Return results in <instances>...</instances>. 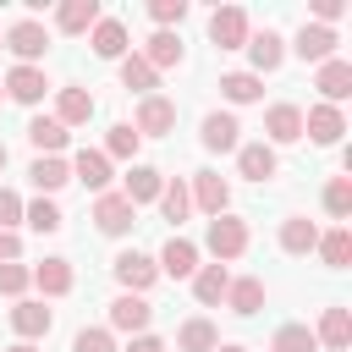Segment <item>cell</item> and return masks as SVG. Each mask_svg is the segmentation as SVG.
<instances>
[{"label":"cell","instance_id":"obj_1","mask_svg":"<svg viewBox=\"0 0 352 352\" xmlns=\"http://www.w3.org/2000/svg\"><path fill=\"white\" fill-rule=\"evenodd\" d=\"M248 242H253V231H248V220L242 214H214L209 220V231H204V248H209V258L214 264H231V258H242L248 253Z\"/></svg>","mask_w":352,"mask_h":352},{"label":"cell","instance_id":"obj_2","mask_svg":"<svg viewBox=\"0 0 352 352\" xmlns=\"http://www.w3.org/2000/svg\"><path fill=\"white\" fill-rule=\"evenodd\" d=\"M0 38H6V50L16 55V66H38V60L50 55V28H44L38 16H16Z\"/></svg>","mask_w":352,"mask_h":352},{"label":"cell","instance_id":"obj_3","mask_svg":"<svg viewBox=\"0 0 352 352\" xmlns=\"http://www.w3.org/2000/svg\"><path fill=\"white\" fill-rule=\"evenodd\" d=\"M110 275L121 280V292H132V297H143L154 280H160V264L148 258V253H138V248H121L116 258H110Z\"/></svg>","mask_w":352,"mask_h":352},{"label":"cell","instance_id":"obj_4","mask_svg":"<svg viewBox=\"0 0 352 352\" xmlns=\"http://www.w3.org/2000/svg\"><path fill=\"white\" fill-rule=\"evenodd\" d=\"M88 220H94V231H99V236H126V231L138 226V209H132L121 192H99V198H94V209H88Z\"/></svg>","mask_w":352,"mask_h":352},{"label":"cell","instance_id":"obj_5","mask_svg":"<svg viewBox=\"0 0 352 352\" xmlns=\"http://www.w3.org/2000/svg\"><path fill=\"white\" fill-rule=\"evenodd\" d=\"M248 33H253V22H248L242 6H214V11H209V44H214V50H242Z\"/></svg>","mask_w":352,"mask_h":352},{"label":"cell","instance_id":"obj_6","mask_svg":"<svg viewBox=\"0 0 352 352\" xmlns=\"http://www.w3.org/2000/svg\"><path fill=\"white\" fill-rule=\"evenodd\" d=\"M132 132H138V138H165V132H176V99H165V94L138 99V110H132Z\"/></svg>","mask_w":352,"mask_h":352},{"label":"cell","instance_id":"obj_7","mask_svg":"<svg viewBox=\"0 0 352 352\" xmlns=\"http://www.w3.org/2000/svg\"><path fill=\"white\" fill-rule=\"evenodd\" d=\"M302 138L319 143V148H336V143L346 138V116H341V104H308V110H302Z\"/></svg>","mask_w":352,"mask_h":352},{"label":"cell","instance_id":"obj_8","mask_svg":"<svg viewBox=\"0 0 352 352\" xmlns=\"http://www.w3.org/2000/svg\"><path fill=\"white\" fill-rule=\"evenodd\" d=\"M187 198H192V209H204V214L214 220V214H226V209H231V182H226L220 170H192Z\"/></svg>","mask_w":352,"mask_h":352},{"label":"cell","instance_id":"obj_9","mask_svg":"<svg viewBox=\"0 0 352 352\" xmlns=\"http://www.w3.org/2000/svg\"><path fill=\"white\" fill-rule=\"evenodd\" d=\"M0 88H6V99H16V104H38L44 94H55V82L44 77V66H11L6 77H0Z\"/></svg>","mask_w":352,"mask_h":352},{"label":"cell","instance_id":"obj_10","mask_svg":"<svg viewBox=\"0 0 352 352\" xmlns=\"http://www.w3.org/2000/svg\"><path fill=\"white\" fill-rule=\"evenodd\" d=\"M297 138H302V104L275 99V104L264 110V143H270V148H286V143H297Z\"/></svg>","mask_w":352,"mask_h":352},{"label":"cell","instance_id":"obj_11","mask_svg":"<svg viewBox=\"0 0 352 352\" xmlns=\"http://www.w3.org/2000/svg\"><path fill=\"white\" fill-rule=\"evenodd\" d=\"M198 143H204L209 154H236V148H242V121H236L231 110H209L204 126H198Z\"/></svg>","mask_w":352,"mask_h":352},{"label":"cell","instance_id":"obj_12","mask_svg":"<svg viewBox=\"0 0 352 352\" xmlns=\"http://www.w3.org/2000/svg\"><path fill=\"white\" fill-rule=\"evenodd\" d=\"M148 324H154V302H148V297H132V292H121V297L110 302V324H104L110 336H116V330H121V336H143Z\"/></svg>","mask_w":352,"mask_h":352},{"label":"cell","instance_id":"obj_13","mask_svg":"<svg viewBox=\"0 0 352 352\" xmlns=\"http://www.w3.org/2000/svg\"><path fill=\"white\" fill-rule=\"evenodd\" d=\"M242 50H248V60H253V66H248L253 77H270V72H280V60H286V38H280L275 28L248 33V44H242Z\"/></svg>","mask_w":352,"mask_h":352},{"label":"cell","instance_id":"obj_14","mask_svg":"<svg viewBox=\"0 0 352 352\" xmlns=\"http://www.w3.org/2000/svg\"><path fill=\"white\" fill-rule=\"evenodd\" d=\"M336 44H341V33H336V28H319V22H302V28H297V38H292V50H297L308 66L336 60Z\"/></svg>","mask_w":352,"mask_h":352},{"label":"cell","instance_id":"obj_15","mask_svg":"<svg viewBox=\"0 0 352 352\" xmlns=\"http://www.w3.org/2000/svg\"><path fill=\"white\" fill-rule=\"evenodd\" d=\"M94 110H99V99L88 94V88H77V82H66V88H55V121L72 132V126H88L94 121Z\"/></svg>","mask_w":352,"mask_h":352},{"label":"cell","instance_id":"obj_16","mask_svg":"<svg viewBox=\"0 0 352 352\" xmlns=\"http://www.w3.org/2000/svg\"><path fill=\"white\" fill-rule=\"evenodd\" d=\"M66 165H72V182H82L94 198H99V192H110V182H116V170H110V160H104L99 148H77Z\"/></svg>","mask_w":352,"mask_h":352},{"label":"cell","instance_id":"obj_17","mask_svg":"<svg viewBox=\"0 0 352 352\" xmlns=\"http://www.w3.org/2000/svg\"><path fill=\"white\" fill-rule=\"evenodd\" d=\"M154 264H160V275H170V280H192V275H198V242H187V236L170 231V242L154 253Z\"/></svg>","mask_w":352,"mask_h":352},{"label":"cell","instance_id":"obj_18","mask_svg":"<svg viewBox=\"0 0 352 352\" xmlns=\"http://www.w3.org/2000/svg\"><path fill=\"white\" fill-rule=\"evenodd\" d=\"M160 187H165V176H160L154 165H143V160H132V165H126V176H121V198H126L132 209L154 204V198H160Z\"/></svg>","mask_w":352,"mask_h":352},{"label":"cell","instance_id":"obj_19","mask_svg":"<svg viewBox=\"0 0 352 352\" xmlns=\"http://www.w3.org/2000/svg\"><path fill=\"white\" fill-rule=\"evenodd\" d=\"M50 324H55V314H50L44 302H33V297H16V302H11V330H16L28 346H33V341H44V336H50Z\"/></svg>","mask_w":352,"mask_h":352},{"label":"cell","instance_id":"obj_20","mask_svg":"<svg viewBox=\"0 0 352 352\" xmlns=\"http://www.w3.org/2000/svg\"><path fill=\"white\" fill-rule=\"evenodd\" d=\"M88 50H94L99 60H121V55H132V44H126V22H121V16H99L94 33H88Z\"/></svg>","mask_w":352,"mask_h":352},{"label":"cell","instance_id":"obj_21","mask_svg":"<svg viewBox=\"0 0 352 352\" xmlns=\"http://www.w3.org/2000/svg\"><path fill=\"white\" fill-rule=\"evenodd\" d=\"M275 170H280V154H275V148H270L264 138H258V143H242V148H236V176H248V182H258V187H264V182H270Z\"/></svg>","mask_w":352,"mask_h":352},{"label":"cell","instance_id":"obj_22","mask_svg":"<svg viewBox=\"0 0 352 352\" xmlns=\"http://www.w3.org/2000/svg\"><path fill=\"white\" fill-rule=\"evenodd\" d=\"M138 55H143L154 72H170V66H182V60H187V50H182V33H170V28H154V33H148V44H143Z\"/></svg>","mask_w":352,"mask_h":352},{"label":"cell","instance_id":"obj_23","mask_svg":"<svg viewBox=\"0 0 352 352\" xmlns=\"http://www.w3.org/2000/svg\"><path fill=\"white\" fill-rule=\"evenodd\" d=\"M314 88H319V104H341L346 94H352V60H324L319 72H314Z\"/></svg>","mask_w":352,"mask_h":352},{"label":"cell","instance_id":"obj_24","mask_svg":"<svg viewBox=\"0 0 352 352\" xmlns=\"http://www.w3.org/2000/svg\"><path fill=\"white\" fill-rule=\"evenodd\" d=\"M264 297H270V286H264L258 275H231V286H226V308L242 314V319H253V314L264 308Z\"/></svg>","mask_w":352,"mask_h":352},{"label":"cell","instance_id":"obj_25","mask_svg":"<svg viewBox=\"0 0 352 352\" xmlns=\"http://www.w3.org/2000/svg\"><path fill=\"white\" fill-rule=\"evenodd\" d=\"M314 341L324 346V352H346L352 346V314L336 302V308H324L319 314V324H314Z\"/></svg>","mask_w":352,"mask_h":352},{"label":"cell","instance_id":"obj_26","mask_svg":"<svg viewBox=\"0 0 352 352\" xmlns=\"http://www.w3.org/2000/svg\"><path fill=\"white\" fill-rule=\"evenodd\" d=\"M28 182L38 187V198H55V192L72 182V165H66L60 154H38V160L28 165Z\"/></svg>","mask_w":352,"mask_h":352},{"label":"cell","instance_id":"obj_27","mask_svg":"<svg viewBox=\"0 0 352 352\" xmlns=\"http://www.w3.org/2000/svg\"><path fill=\"white\" fill-rule=\"evenodd\" d=\"M314 248H319V226H314L308 214H286V220H280V253L308 258Z\"/></svg>","mask_w":352,"mask_h":352},{"label":"cell","instance_id":"obj_28","mask_svg":"<svg viewBox=\"0 0 352 352\" xmlns=\"http://www.w3.org/2000/svg\"><path fill=\"white\" fill-rule=\"evenodd\" d=\"M99 16H104V11H99V0H60V6H55V28H60V33H72V38H77V33H94V22H99Z\"/></svg>","mask_w":352,"mask_h":352},{"label":"cell","instance_id":"obj_29","mask_svg":"<svg viewBox=\"0 0 352 352\" xmlns=\"http://www.w3.org/2000/svg\"><path fill=\"white\" fill-rule=\"evenodd\" d=\"M116 72H121V88H126V94H138V99H148V94L160 88V72H154L138 50H132V55H121V60H116Z\"/></svg>","mask_w":352,"mask_h":352},{"label":"cell","instance_id":"obj_30","mask_svg":"<svg viewBox=\"0 0 352 352\" xmlns=\"http://www.w3.org/2000/svg\"><path fill=\"white\" fill-rule=\"evenodd\" d=\"M33 286H38L44 297H66V292L77 286L72 258H44V264H33Z\"/></svg>","mask_w":352,"mask_h":352},{"label":"cell","instance_id":"obj_31","mask_svg":"<svg viewBox=\"0 0 352 352\" xmlns=\"http://www.w3.org/2000/svg\"><path fill=\"white\" fill-rule=\"evenodd\" d=\"M226 286H231V270H226V264H198L192 297H198L204 308H220V302H226Z\"/></svg>","mask_w":352,"mask_h":352},{"label":"cell","instance_id":"obj_32","mask_svg":"<svg viewBox=\"0 0 352 352\" xmlns=\"http://www.w3.org/2000/svg\"><path fill=\"white\" fill-rule=\"evenodd\" d=\"M220 99H226V104H258V99H264V77H253V72H226V77H220Z\"/></svg>","mask_w":352,"mask_h":352},{"label":"cell","instance_id":"obj_33","mask_svg":"<svg viewBox=\"0 0 352 352\" xmlns=\"http://www.w3.org/2000/svg\"><path fill=\"white\" fill-rule=\"evenodd\" d=\"M28 143H33L38 154H60V148L72 143V132H66L55 116H33V121H28Z\"/></svg>","mask_w":352,"mask_h":352},{"label":"cell","instance_id":"obj_34","mask_svg":"<svg viewBox=\"0 0 352 352\" xmlns=\"http://www.w3.org/2000/svg\"><path fill=\"white\" fill-rule=\"evenodd\" d=\"M314 253L324 258V270H346V264H352V231H346V226L319 231V248H314Z\"/></svg>","mask_w":352,"mask_h":352},{"label":"cell","instance_id":"obj_35","mask_svg":"<svg viewBox=\"0 0 352 352\" xmlns=\"http://www.w3.org/2000/svg\"><path fill=\"white\" fill-rule=\"evenodd\" d=\"M220 346V330L198 314V319H182V330H176V352H214Z\"/></svg>","mask_w":352,"mask_h":352},{"label":"cell","instance_id":"obj_36","mask_svg":"<svg viewBox=\"0 0 352 352\" xmlns=\"http://www.w3.org/2000/svg\"><path fill=\"white\" fill-rule=\"evenodd\" d=\"M319 204H324V214H330L336 226H346V220H352V176H330L324 192H319Z\"/></svg>","mask_w":352,"mask_h":352},{"label":"cell","instance_id":"obj_37","mask_svg":"<svg viewBox=\"0 0 352 352\" xmlns=\"http://www.w3.org/2000/svg\"><path fill=\"white\" fill-rule=\"evenodd\" d=\"M22 226H33L38 236H50V231H60V226H66V214H60V204H55V198H33V204H22Z\"/></svg>","mask_w":352,"mask_h":352},{"label":"cell","instance_id":"obj_38","mask_svg":"<svg viewBox=\"0 0 352 352\" xmlns=\"http://www.w3.org/2000/svg\"><path fill=\"white\" fill-rule=\"evenodd\" d=\"M138 143H143V138L132 132V121H116V126L104 132V148H99V154H104V160H126V165H132V160H138Z\"/></svg>","mask_w":352,"mask_h":352},{"label":"cell","instance_id":"obj_39","mask_svg":"<svg viewBox=\"0 0 352 352\" xmlns=\"http://www.w3.org/2000/svg\"><path fill=\"white\" fill-rule=\"evenodd\" d=\"M154 204H160V214H165L170 226H182V220L192 214V198H187V182H182V176H176V182H165Z\"/></svg>","mask_w":352,"mask_h":352},{"label":"cell","instance_id":"obj_40","mask_svg":"<svg viewBox=\"0 0 352 352\" xmlns=\"http://www.w3.org/2000/svg\"><path fill=\"white\" fill-rule=\"evenodd\" d=\"M270 352H319V341H314L308 324H280V330L270 336Z\"/></svg>","mask_w":352,"mask_h":352},{"label":"cell","instance_id":"obj_41","mask_svg":"<svg viewBox=\"0 0 352 352\" xmlns=\"http://www.w3.org/2000/svg\"><path fill=\"white\" fill-rule=\"evenodd\" d=\"M187 11H192L187 0H148V22H154V28H170V33L182 28V16H187Z\"/></svg>","mask_w":352,"mask_h":352},{"label":"cell","instance_id":"obj_42","mask_svg":"<svg viewBox=\"0 0 352 352\" xmlns=\"http://www.w3.org/2000/svg\"><path fill=\"white\" fill-rule=\"evenodd\" d=\"M33 286V270L22 264V258H11V264H0V297H22Z\"/></svg>","mask_w":352,"mask_h":352},{"label":"cell","instance_id":"obj_43","mask_svg":"<svg viewBox=\"0 0 352 352\" xmlns=\"http://www.w3.org/2000/svg\"><path fill=\"white\" fill-rule=\"evenodd\" d=\"M72 352H116V336H110L104 324H82V330L72 336Z\"/></svg>","mask_w":352,"mask_h":352},{"label":"cell","instance_id":"obj_44","mask_svg":"<svg viewBox=\"0 0 352 352\" xmlns=\"http://www.w3.org/2000/svg\"><path fill=\"white\" fill-rule=\"evenodd\" d=\"M22 226V198L11 187H0V231H16Z\"/></svg>","mask_w":352,"mask_h":352},{"label":"cell","instance_id":"obj_45","mask_svg":"<svg viewBox=\"0 0 352 352\" xmlns=\"http://www.w3.org/2000/svg\"><path fill=\"white\" fill-rule=\"evenodd\" d=\"M308 11H314V22H319V28H336V22L346 16V0H314Z\"/></svg>","mask_w":352,"mask_h":352},{"label":"cell","instance_id":"obj_46","mask_svg":"<svg viewBox=\"0 0 352 352\" xmlns=\"http://www.w3.org/2000/svg\"><path fill=\"white\" fill-rule=\"evenodd\" d=\"M121 352H165V341H160V336H148V330H143V336H132V341H126V346H121Z\"/></svg>","mask_w":352,"mask_h":352},{"label":"cell","instance_id":"obj_47","mask_svg":"<svg viewBox=\"0 0 352 352\" xmlns=\"http://www.w3.org/2000/svg\"><path fill=\"white\" fill-rule=\"evenodd\" d=\"M11 258H22V236L16 231H0V264H11Z\"/></svg>","mask_w":352,"mask_h":352},{"label":"cell","instance_id":"obj_48","mask_svg":"<svg viewBox=\"0 0 352 352\" xmlns=\"http://www.w3.org/2000/svg\"><path fill=\"white\" fill-rule=\"evenodd\" d=\"M214 352H248V346H242V341H220Z\"/></svg>","mask_w":352,"mask_h":352},{"label":"cell","instance_id":"obj_49","mask_svg":"<svg viewBox=\"0 0 352 352\" xmlns=\"http://www.w3.org/2000/svg\"><path fill=\"white\" fill-rule=\"evenodd\" d=\"M6 352H33V346H28V341H16V346H6Z\"/></svg>","mask_w":352,"mask_h":352},{"label":"cell","instance_id":"obj_50","mask_svg":"<svg viewBox=\"0 0 352 352\" xmlns=\"http://www.w3.org/2000/svg\"><path fill=\"white\" fill-rule=\"evenodd\" d=\"M6 160H11V154H6V143H0V170H6Z\"/></svg>","mask_w":352,"mask_h":352},{"label":"cell","instance_id":"obj_51","mask_svg":"<svg viewBox=\"0 0 352 352\" xmlns=\"http://www.w3.org/2000/svg\"><path fill=\"white\" fill-rule=\"evenodd\" d=\"M0 104H6V88H0Z\"/></svg>","mask_w":352,"mask_h":352},{"label":"cell","instance_id":"obj_52","mask_svg":"<svg viewBox=\"0 0 352 352\" xmlns=\"http://www.w3.org/2000/svg\"><path fill=\"white\" fill-rule=\"evenodd\" d=\"M0 50H6V38H0Z\"/></svg>","mask_w":352,"mask_h":352}]
</instances>
